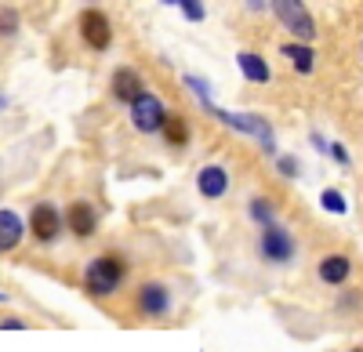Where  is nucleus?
Listing matches in <instances>:
<instances>
[{
  "mask_svg": "<svg viewBox=\"0 0 363 352\" xmlns=\"http://www.w3.org/2000/svg\"><path fill=\"white\" fill-rule=\"evenodd\" d=\"M0 331H29V324H26V319H0Z\"/></svg>",
  "mask_w": 363,
  "mask_h": 352,
  "instance_id": "b1692460",
  "label": "nucleus"
},
{
  "mask_svg": "<svg viewBox=\"0 0 363 352\" xmlns=\"http://www.w3.org/2000/svg\"><path fill=\"white\" fill-rule=\"evenodd\" d=\"M77 29H80V40L91 47V51H109L113 44V22L102 8H84L77 15Z\"/></svg>",
  "mask_w": 363,
  "mask_h": 352,
  "instance_id": "0eeeda50",
  "label": "nucleus"
},
{
  "mask_svg": "<svg viewBox=\"0 0 363 352\" xmlns=\"http://www.w3.org/2000/svg\"><path fill=\"white\" fill-rule=\"evenodd\" d=\"M320 208L330 211V215H345V211H349V200H345L338 189H323V193H320Z\"/></svg>",
  "mask_w": 363,
  "mask_h": 352,
  "instance_id": "a211bd4d",
  "label": "nucleus"
},
{
  "mask_svg": "<svg viewBox=\"0 0 363 352\" xmlns=\"http://www.w3.org/2000/svg\"><path fill=\"white\" fill-rule=\"evenodd\" d=\"M186 87L200 98V106H203V102H211V87L203 84V76H193V73H189V76H186Z\"/></svg>",
  "mask_w": 363,
  "mask_h": 352,
  "instance_id": "412c9836",
  "label": "nucleus"
},
{
  "mask_svg": "<svg viewBox=\"0 0 363 352\" xmlns=\"http://www.w3.org/2000/svg\"><path fill=\"white\" fill-rule=\"evenodd\" d=\"M131 266H128V258L124 254H116V251H102L95 254L84 266V276H80V287H84V295L87 298H113L120 287H124Z\"/></svg>",
  "mask_w": 363,
  "mask_h": 352,
  "instance_id": "f257e3e1",
  "label": "nucleus"
},
{
  "mask_svg": "<svg viewBox=\"0 0 363 352\" xmlns=\"http://www.w3.org/2000/svg\"><path fill=\"white\" fill-rule=\"evenodd\" d=\"M294 251H298V244H294V237L280 222H272V225L262 229V237H258L262 261H269V266H287V261L294 258Z\"/></svg>",
  "mask_w": 363,
  "mask_h": 352,
  "instance_id": "423d86ee",
  "label": "nucleus"
},
{
  "mask_svg": "<svg viewBox=\"0 0 363 352\" xmlns=\"http://www.w3.org/2000/svg\"><path fill=\"white\" fill-rule=\"evenodd\" d=\"M313 145H316V149H320V153H327V149H330V142H327L323 135H313Z\"/></svg>",
  "mask_w": 363,
  "mask_h": 352,
  "instance_id": "393cba45",
  "label": "nucleus"
},
{
  "mask_svg": "<svg viewBox=\"0 0 363 352\" xmlns=\"http://www.w3.org/2000/svg\"><path fill=\"white\" fill-rule=\"evenodd\" d=\"M29 237V225L18 211L11 208H0V254H11L22 247V240Z\"/></svg>",
  "mask_w": 363,
  "mask_h": 352,
  "instance_id": "9b49d317",
  "label": "nucleus"
},
{
  "mask_svg": "<svg viewBox=\"0 0 363 352\" xmlns=\"http://www.w3.org/2000/svg\"><path fill=\"white\" fill-rule=\"evenodd\" d=\"M4 302H8V295H4V290H0V305H4Z\"/></svg>",
  "mask_w": 363,
  "mask_h": 352,
  "instance_id": "cd10ccee",
  "label": "nucleus"
},
{
  "mask_svg": "<svg viewBox=\"0 0 363 352\" xmlns=\"http://www.w3.org/2000/svg\"><path fill=\"white\" fill-rule=\"evenodd\" d=\"M62 215H66V232H69V237H77V240H91L99 232V211H95V203L73 200Z\"/></svg>",
  "mask_w": 363,
  "mask_h": 352,
  "instance_id": "9d476101",
  "label": "nucleus"
},
{
  "mask_svg": "<svg viewBox=\"0 0 363 352\" xmlns=\"http://www.w3.org/2000/svg\"><path fill=\"white\" fill-rule=\"evenodd\" d=\"M196 193L203 200H222L229 193V171L222 164H203L196 171Z\"/></svg>",
  "mask_w": 363,
  "mask_h": 352,
  "instance_id": "f8f14e48",
  "label": "nucleus"
},
{
  "mask_svg": "<svg viewBox=\"0 0 363 352\" xmlns=\"http://www.w3.org/2000/svg\"><path fill=\"white\" fill-rule=\"evenodd\" d=\"M26 225H29V237H33L40 247H51V244H58V237L66 232V215L58 211L55 203L40 200V203H33V211H29Z\"/></svg>",
  "mask_w": 363,
  "mask_h": 352,
  "instance_id": "7ed1b4c3",
  "label": "nucleus"
},
{
  "mask_svg": "<svg viewBox=\"0 0 363 352\" xmlns=\"http://www.w3.org/2000/svg\"><path fill=\"white\" fill-rule=\"evenodd\" d=\"M349 352H363V345H356V348H349Z\"/></svg>",
  "mask_w": 363,
  "mask_h": 352,
  "instance_id": "c85d7f7f",
  "label": "nucleus"
},
{
  "mask_svg": "<svg viewBox=\"0 0 363 352\" xmlns=\"http://www.w3.org/2000/svg\"><path fill=\"white\" fill-rule=\"evenodd\" d=\"M316 276L327 287H345L349 276H352V258L349 254H323L320 266H316Z\"/></svg>",
  "mask_w": 363,
  "mask_h": 352,
  "instance_id": "ddd939ff",
  "label": "nucleus"
},
{
  "mask_svg": "<svg viewBox=\"0 0 363 352\" xmlns=\"http://www.w3.org/2000/svg\"><path fill=\"white\" fill-rule=\"evenodd\" d=\"M280 55L287 58V62L294 66V73H301V76H309V73L316 69V51H313V44H306V40H287V44H280Z\"/></svg>",
  "mask_w": 363,
  "mask_h": 352,
  "instance_id": "4468645a",
  "label": "nucleus"
},
{
  "mask_svg": "<svg viewBox=\"0 0 363 352\" xmlns=\"http://www.w3.org/2000/svg\"><path fill=\"white\" fill-rule=\"evenodd\" d=\"M160 4H167V8H178V0H160Z\"/></svg>",
  "mask_w": 363,
  "mask_h": 352,
  "instance_id": "bb28decb",
  "label": "nucleus"
},
{
  "mask_svg": "<svg viewBox=\"0 0 363 352\" xmlns=\"http://www.w3.org/2000/svg\"><path fill=\"white\" fill-rule=\"evenodd\" d=\"M18 29H22L18 11H15V8H0V40H11Z\"/></svg>",
  "mask_w": 363,
  "mask_h": 352,
  "instance_id": "6ab92c4d",
  "label": "nucleus"
},
{
  "mask_svg": "<svg viewBox=\"0 0 363 352\" xmlns=\"http://www.w3.org/2000/svg\"><path fill=\"white\" fill-rule=\"evenodd\" d=\"M269 8H272V15L284 22V29L294 40H306V44L316 40V22H313L309 8L301 4V0H269Z\"/></svg>",
  "mask_w": 363,
  "mask_h": 352,
  "instance_id": "20e7f679",
  "label": "nucleus"
},
{
  "mask_svg": "<svg viewBox=\"0 0 363 352\" xmlns=\"http://www.w3.org/2000/svg\"><path fill=\"white\" fill-rule=\"evenodd\" d=\"M277 171L284 174V178H298V174H301L298 160H294V157H287V153H284V157H277Z\"/></svg>",
  "mask_w": 363,
  "mask_h": 352,
  "instance_id": "4be33fe9",
  "label": "nucleus"
},
{
  "mask_svg": "<svg viewBox=\"0 0 363 352\" xmlns=\"http://www.w3.org/2000/svg\"><path fill=\"white\" fill-rule=\"evenodd\" d=\"M178 8H182V15H186V22H203V4L200 0H178Z\"/></svg>",
  "mask_w": 363,
  "mask_h": 352,
  "instance_id": "aec40b11",
  "label": "nucleus"
},
{
  "mask_svg": "<svg viewBox=\"0 0 363 352\" xmlns=\"http://www.w3.org/2000/svg\"><path fill=\"white\" fill-rule=\"evenodd\" d=\"M109 95H113V102H120V106H135V102L145 95V80H142V73L131 69V66L113 69V76H109Z\"/></svg>",
  "mask_w": 363,
  "mask_h": 352,
  "instance_id": "1a4fd4ad",
  "label": "nucleus"
},
{
  "mask_svg": "<svg viewBox=\"0 0 363 352\" xmlns=\"http://www.w3.org/2000/svg\"><path fill=\"white\" fill-rule=\"evenodd\" d=\"M244 4H247L251 11H265V8H269V0H244Z\"/></svg>",
  "mask_w": 363,
  "mask_h": 352,
  "instance_id": "a878e982",
  "label": "nucleus"
},
{
  "mask_svg": "<svg viewBox=\"0 0 363 352\" xmlns=\"http://www.w3.org/2000/svg\"><path fill=\"white\" fill-rule=\"evenodd\" d=\"M0 109H4V95H0Z\"/></svg>",
  "mask_w": 363,
  "mask_h": 352,
  "instance_id": "c756f323",
  "label": "nucleus"
},
{
  "mask_svg": "<svg viewBox=\"0 0 363 352\" xmlns=\"http://www.w3.org/2000/svg\"><path fill=\"white\" fill-rule=\"evenodd\" d=\"M327 153H330V160H335V164H342V167H349V164H352V157H349V149H345L342 142H335Z\"/></svg>",
  "mask_w": 363,
  "mask_h": 352,
  "instance_id": "5701e85b",
  "label": "nucleus"
},
{
  "mask_svg": "<svg viewBox=\"0 0 363 352\" xmlns=\"http://www.w3.org/2000/svg\"><path fill=\"white\" fill-rule=\"evenodd\" d=\"M203 109L215 116V120H222L225 127L258 138V145H262L265 153H277V138H272V127H269L265 116H255V113H229V109H218L215 102H203Z\"/></svg>",
  "mask_w": 363,
  "mask_h": 352,
  "instance_id": "f03ea898",
  "label": "nucleus"
},
{
  "mask_svg": "<svg viewBox=\"0 0 363 352\" xmlns=\"http://www.w3.org/2000/svg\"><path fill=\"white\" fill-rule=\"evenodd\" d=\"M171 309H174V295H171V287L164 280L138 283V290H135V312L142 319H164V316H171Z\"/></svg>",
  "mask_w": 363,
  "mask_h": 352,
  "instance_id": "39448f33",
  "label": "nucleus"
},
{
  "mask_svg": "<svg viewBox=\"0 0 363 352\" xmlns=\"http://www.w3.org/2000/svg\"><path fill=\"white\" fill-rule=\"evenodd\" d=\"M359 55H363V44H359Z\"/></svg>",
  "mask_w": 363,
  "mask_h": 352,
  "instance_id": "7c9ffc66",
  "label": "nucleus"
},
{
  "mask_svg": "<svg viewBox=\"0 0 363 352\" xmlns=\"http://www.w3.org/2000/svg\"><path fill=\"white\" fill-rule=\"evenodd\" d=\"M247 215L265 229V225H272V222H277V203H272V200H265V196H255L251 203H247Z\"/></svg>",
  "mask_w": 363,
  "mask_h": 352,
  "instance_id": "f3484780",
  "label": "nucleus"
},
{
  "mask_svg": "<svg viewBox=\"0 0 363 352\" xmlns=\"http://www.w3.org/2000/svg\"><path fill=\"white\" fill-rule=\"evenodd\" d=\"M236 66H240V73H244V80H251V84H269L272 80L269 62H265L262 55H255V51H240L236 55Z\"/></svg>",
  "mask_w": 363,
  "mask_h": 352,
  "instance_id": "2eb2a0df",
  "label": "nucleus"
},
{
  "mask_svg": "<svg viewBox=\"0 0 363 352\" xmlns=\"http://www.w3.org/2000/svg\"><path fill=\"white\" fill-rule=\"evenodd\" d=\"M131 109V124H135V131L138 135H160L164 131V124H167V106L153 95V91H145L135 106H128Z\"/></svg>",
  "mask_w": 363,
  "mask_h": 352,
  "instance_id": "6e6552de",
  "label": "nucleus"
},
{
  "mask_svg": "<svg viewBox=\"0 0 363 352\" xmlns=\"http://www.w3.org/2000/svg\"><path fill=\"white\" fill-rule=\"evenodd\" d=\"M164 142L171 145V149H186L189 145V138H193V131H189V120L186 116H178V113H171L167 116V124H164Z\"/></svg>",
  "mask_w": 363,
  "mask_h": 352,
  "instance_id": "dca6fc26",
  "label": "nucleus"
}]
</instances>
